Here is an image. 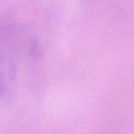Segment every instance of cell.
<instances>
[{"label":"cell","instance_id":"obj_1","mask_svg":"<svg viewBox=\"0 0 134 134\" xmlns=\"http://www.w3.org/2000/svg\"><path fill=\"white\" fill-rule=\"evenodd\" d=\"M14 79V68L0 58V92L5 90Z\"/></svg>","mask_w":134,"mask_h":134}]
</instances>
